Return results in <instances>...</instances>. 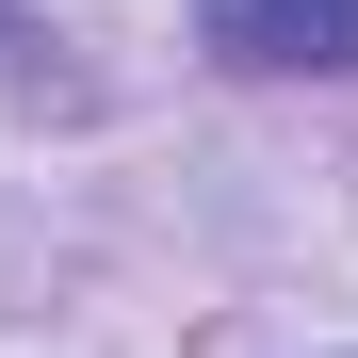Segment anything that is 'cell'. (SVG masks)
Returning a JSON list of instances; mask_svg holds the SVG:
<instances>
[{"instance_id":"obj_1","label":"cell","mask_w":358,"mask_h":358,"mask_svg":"<svg viewBox=\"0 0 358 358\" xmlns=\"http://www.w3.org/2000/svg\"><path fill=\"white\" fill-rule=\"evenodd\" d=\"M196 49L245 82H326L358 66V0H196Z\"/></svg>"}]
</instances>
